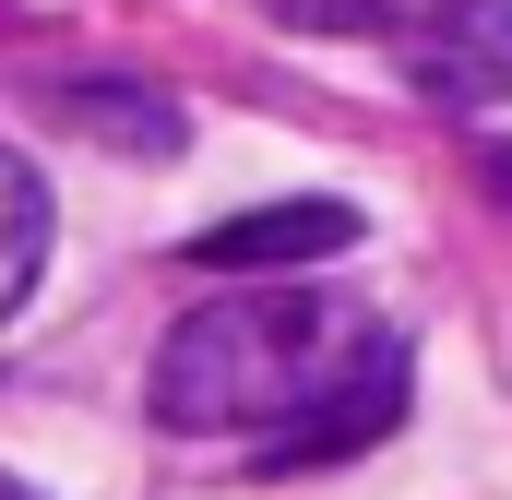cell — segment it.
Instances as JSON below:
<instances>
[{"instance_id": "9", "label": "cell", "mask_w": 512, "mask_h": 500, "mask_svg": "<svg viewBox=\"0 0 512 500\" xmlns=\"http://www.w3.org/2000/svg\"><path fill=\"white\" fill-rule=\"evenodd\" d=\"M0 500H36V489H24V477H0Z\"/></svg>"}, {"instance_id": "2", "label": "cell", "mask_w": 512, "mask_h": 500, "mask_svg": "<svg viewBox=\"0 0 512 500\" xmlns=\"http://www.w3.org/2000/svg\"><path fill=\"white\" fill-rule=\"evenodd\" d=\"M393 36H405V84L429 108H501L512 96V0H429Z\"/></svg>"}, {"instance_id": "6", "label": "cell", "mask_w": 512, "mask_h": 500, "mask_svg": "<svg viewBox=\"0 0 512 500\" xmlns=\"http://www.w3.org/2000/svg\"><path fill=\"white\" fill-rule=\"evenodd\" d=\"M36 262H48V179L0 143V322L24 310V286H36Z\"/></svg>"}, {"instance_id": "3", "label": "cell", "mask_w": 512, "mask_h": 500, "mask_svg": "<svg viewBox=\"0 0 512 500\" xmlns=\"http://www.w3.org/2000/svg\"><path fill=\"white\" fill-rule=\"evenodd\" d=\"M334 250H358V215L346 203H262V215L203 227L191 262L203 274H286V262H334Z\"/></svg>"}, {"instance_id": "7", "label": "cell", "mask_w": 512, "mask_h": 500, "mask_svg": "<svg viewBox=\"0 0 512 500\" xmlns=\"http://www.w3.org/2000/svg\"><path fill=\"white\" fill-rule=\"evenodd\" d=\"M274 24L298 36H370V24H405V0H262Z\"/></svg>"}, {"instance_id": "8", "label": "cell", "mask_w": 512, "mask_h": 500, "mask_svg": "<svg viewBox=\"0 0 512 500\" xmlns=\"http://www.w3.org/2000/svg\"><path fill=\"white\" fill-rule=\"evenodd\" d=\"M489 191H501V203H512V155H489Z\"/></svg>"}, {"instance_id": "1", "label": "cell", "mask_w": 512, "mask_h": 500, "mask_svg": "<svg viewBox=\"0 0 512 500\" xmlns=\"http://www.w3.org/2000/svg\"><path fill=\"white\" fill-rule=\"evenodd\" d=\"M382 346H393L382 322L346 310V298H322V286H239V298L191 310V322L155 346L143 405H155V429H179V441H239V429L274 441V429H298L322 393H346Z\"/></svg>"}, {"instance_id": "4", "label": "cell", "mask_w": 512, "mask_h": 500, "mask_svg": "<svg viewBox=\"0 0 512 500\" xmlns=\"http://www.w3.org/2000/svg\"><path fill=\"white\" fill-rule=\"evenodd\" d=\"M393 417H405V346H382V358L346 381V393H322V405H310L298 429H274V441H262V465H334V453L382 441Z\"/></svg>"}, {"instance_id": "5", "label": "cell", "mask_w": 512, "mask_h": 500, "mask_svg": "<svg viewBox=\"0 0 512 500\" xmlns=\"http://www.w3.org/2000/svg\"><path fill=\"white\" fill-rule=\"evenodd\" d=\"M48 108L84 131V143H108V155H179L191 120H179V96H155V84H120V72H84V84H48Z\"/></svg>"}]
</instances>
